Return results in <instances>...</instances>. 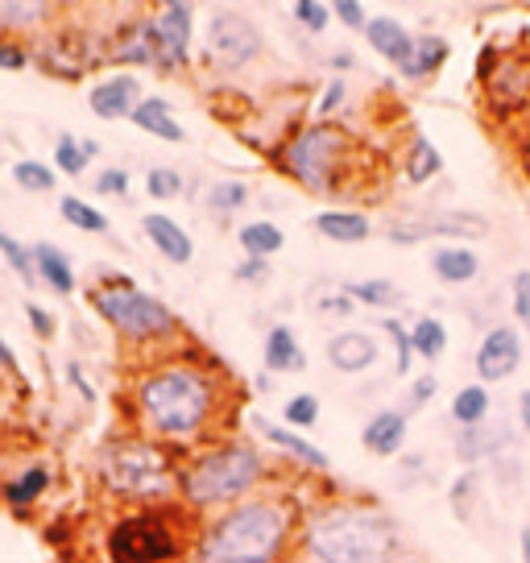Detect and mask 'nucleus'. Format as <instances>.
<instances>
[{"instance_id":"obj_1","label":"nucleus","mask_w":530,"mask_h":563,"mask_svg":"<svg viewBox=\"0 0 530 563\" xmlns=\"http://www.w3.org/2000/svg\"><path fill=\"white\" fill-rule=\"evenodd\" d=\"M212 356H175L137 377V415L158 443H195L216 431V419L229 406V386L216 377Z\"/></svg>"},{"instance_id":"obj_2","label":"nucleus","mask_w":530,"mask_h":563,"mask_svg":"<svg viewBox=\"0 0 530 563\" xmlns=\"http://www.w3.org/2000/svg\"><path fill=\"white\" fill-rule=\"evenodd\" d=\"M299 514L283 497L253 493L212 518L199 534V563H286Z\"/></svg>"},{"instance_id":"obj_3","label":"nucleus","mask_w":530,"mask_h":563,"mask_svg":"<svg viewBox=\"0 0 530 563\" xmlns=\"http://www.w3.org/2000/svg\"><path fill=\"white\" fill-rule=\"evenodd\" d=\"M302 560L307 563H389L394 527L382 510L356 501H328L302 522Z\"/></svg>"},{"instance_id":"obj_4","label":"nucleus","mask_w":530,"mask_h":563,"mask_svg":"<svg viewBox=\"0 0 530 563\" xmlns=\"http://www.w3.org/2000/svg\"><path fill=\"white\" fill-rule=\"evenodd\" d=\"M265 481V456L245 440H224L187 460L178 473V493L191 510H229L257 493Z\"/></svg>"},{"instance_id":"obj_5","label":"nucleus","mask_w":530,"mask_h":563,"mask_svg":"<svg viewBox=\"0 0 530 563\" xmlns=\"http://www.w3.org/2000/svg\"><path fill=\"white\" fill-rule=\"evenodd\" d=\"M178 460L170 448L145 435H121L104 448L100 456V481L108 493H117L124 501H150L158 506L178 489Z\"/></svg>"},{"instance_id":"obj_6","label":"nucleus","mask_w":530,"mask_h":563,"mask_svg":"<svg viewBox=\"0 0 530 563\" xmlns=\"http://www.w3.org/2000/svg\"><path fill=\"white\" fill-rule=\"evenodd\" d=\"M278 166L311 195L349 191L356 166V141L340 124H307L278 150Z\"/></svg>"},{"instance_id":"obj_7","label":"nucleus","mask_w":530,"mask_h":563,"mask_svg":"<svg viewBox=\"0 0 530 563\" xmlns=\"http://www.w3.org/2000/svg\"><path fill=\"white\" fill-rule=\"evenodd\" d=\"M91 307L100 311V319L112 332H121L124 340H137V344H154V340H166V335L178 332L175 311L154 295L137 290L129 278H112L104 286H96Z\"/></svg>"},{"instance_id":"obj_8","label":"nucleus","mask_w":530,"mask_h":563,"mask_svg":"<svg viewBox=\"0 0 530 563\" xmlns=\"http://www.w3.org/2000/svg\"><path fill=\"white\" fill-rule=\"evenodd\" d=\"M178 555H183V534L162 506L129 514L108 530V560L112 563H178Z\"/></svg>"},{"instance_id":"obj_9","label":"nucleus","mask_w":530,"mask_h":563,"mask_svg":"<svg viewBox=\"0 0 530 563\" xmlns=\"http://www.w3.org/2000/svg\"><path fill=\"white\" fill-rule=\"evenodd\" d=\"M265 51L262 30L245 18V13H232V9H220L212 21H208V58H212L220 70H245L249 63H257Z\"/></svg>"},{"instance_id":"obj_10","label":"nucleus","mask_w":530,"mask_h":563,"mask_svg":"<svg viewBox=\"0 0 530 563\" xmlns=\"http://www.w3.org/2000/svg\"><path fill=\"white\" fill-rule=\"evenodd\" d=\"M195 9L183 4V0H170L162 4L158 18L150 21L154 25V51H158V67L178 70L191 63V34H195Z\"/></svg>"},{"instance_id":"obj_11","label":"nucleus","mask_w":530,"mask_h":563,"mask_svg":"<svg viewBox=\"0 0 530 563\" xmlns=\"http://www.w3.org/2000/svg\"><path fill=\"white\" fill-rule=\"evenodd\" d=\"M389 241L398 245H419L427 236H489V224L481 216H464V211H443V216H407L386 229Z\"/></svg>"},{"instance_id":"obj_12","label":"nucleus","mask_w":530,"mask_h":563,"mask_svg":"<svg viewBox=\"0 0 530 563\" xmlns=\"http://www.w3.org/2000/svg\"><path fill=\"white\" fill-rule=\"evenodd\" d=\"M522 365V335L510 323H497L489 332L481 335L477 344V377L481 382H506L514 369Z\"/></svg>"},{"instance_id":"obj_13","label":"nucleus","mask_w":530,"mask_h":563,"mask_svg":"<svg viewBox=\"0 0 530 563\" xmlns=\"http://www.w3.org/2000/svg\"><path fill=\"white\" fill-rule=\"evenodd\" d=\"M88 104L100 121L133 117V108L142 104V84H137V75H112V79H104V84H96L88 91Z\"/></svg>"},{"instance_id":"obj_14","label":"nucleus","mask_w":530,"mask_h":563,"mask_svg":"<svg viewBox=\"0 0 530 563\" xmlns=\"http://www.w3.org/2000/svg\"><path fill=\"white\" fill-rule=\"evenodd\" d=\"M407 435H410V415H407V410H377V415L365 422L361 443H365V452L389 460V456H398V452H402Z\"/></svg>"},{"instance_id":"obj_15","label":"nucleus","mask_w":530,"mask_h":563,"mask_svg":"<svg viewBox=\"0 0 530 563\" xmlns=\"http://www.w3.org/2000/svg\"><path fill=\"white\" fill-rule=\"evenodd\" d=\"M377 340L369 332H361V328H349V332H336L328 340V361H332V369L340 373H365L377 365Z\"/></svg>"},{"instance_id":"obj_16","label":"nucleus","mask_w":530,"mask_h":563,"mask_svg":"<svg viewBox=\"0 0 530 563\" xmlns=\"http://www.w3.org/2000/svg\"><path fill=\"white\" fill-rule=\"evenodd\" d=\"M257 431H262V440L269 443V448H278L283 456H290L295 464H302V468H311V473H332V460L319 452L311 440H302L299 431H290V427H283V422H257Z\"/></svg>"},{"instance_id":"obj_17","label":"nucleus","mask_w":530,"mask_h":563,"mask_svg":"<svg viewBox=\"0 0 530 563\" xmlns=\"http://www.w3.org/2000/svg\"><path fill=\"white\" fill-rule=\"evenodd\" d=\"M365 42L373 46V54H382V58L394 63V67H407L410 51H415V34L394 18H369V25H365Z\"/></svg>"},{"instance_id":"obj_18","label":"nucleus","mask_w":530,"mask_h":563,"mask_svg":"<svg viewBox=\"0 0 530 563\" xmlns=\"http://www.w3.org/2000/svg\"><path fill=\"white\" fill-rule=\"evenodd\" d=\"M145 236H150V245L158 249L166 262L175 265H187L195 257V241L183 232V224L178 220H170V216H162V211H150L142 220Z\"/></svg>"},{"instance_id":"obj_19","label":"nucleus","mask_w":530,"mask_h":563,"mask_svg":"<svg viewBox=\"0 0 530 563\" xmlns=\"http://www.w3.org/2000/svg\"><path fill=\"white\" fill-rule=\"evenodd\" d=\"M311 224H316L319 236H328V241H336V245H361V241H369L373 236L369 216H365V211H353V208L319 211Z\"/></svg>"},{"instance_id":"obj_20","label":"nucleus","mask_w":530,"mask_h":563,"mask_svg":"<svg viewBox=\"0 0 530 563\" xmlns=\"http://www.w3.org/2000/svg\"><path fill=\"white\" fill-rule=\"evenodd\" d=\"M431 274L448 286H464L481 274V253L473 245H440L431 249Z\"/></svg>"},{"instance_id":"obj_21","label":"nucleus","mask_w":530,"mask_h":563,"mask_svg":"<svg viewBox=\"0 0 530 563\" xmlns=\"http://www.w3.org/2000/svg\"><path fill=\"white\" fill-rule=\"evenodd\" d=\"M262 365H265V373H302L307 369V356H302L299 335L290 332L286 323H278V328L265 332Z\"/></svg>"},{"instance_id":"obj_22","label":"nucleus","mask_w":530,"mask_h":563,"mask_svg":"<svg viewBox=\"0 0 530 563\" xmlns=\"http://www.w3.org/2000/svg\"><path fill=\"white\" fill-rule=\"evenodd\" d=\"M402 175H407V183H415V187H423V183H431V178L443 175V154L440 145L431 137H423V133H415L407 145V154H402Z\"/></svg>"},{"instance_id":"obj_23","label":"nucleus","mask_w":530,"mask_h":563,"mask_svg":"<svg viewBox=\"0 0 530 563\" xmlns=\"http://www.w3.org/2000/svg\"><path fill=\"white\" fill-rule=\"evenodd\" d=\"M236 245H241V253L253 257V262H269L274 253H283L286 232L278 229L274 220H249V224H241V232H236Z\"/></svg>"},{"instance_id":"obj_24","label":"nucleus","mask_w":530,"mask_h":563,"mask_svg":"<svg viewBox=\"0 0 530 563\" xmlns=\"http://www.w3.org/2000/svg\"><path fill=\"white\" fill-rule=\"evenodd\" d=\"M133 124H137L142 133H150V137L175 141V145L187 137L183 124L175 121V112H170V104H166L162 96H150V100H142V104L133 108Z\"/></svg>"},{"instance_id":"obj_25","label":"nucleus","mask_w":530,"mask_h":563,"mask_svg":"<svg viewBox=\"0 0 530 563\" xmlns=\"http://www.w3.org/2000/svg\"><path fill=\"white\" fill-rule=\"evenodd\" d=\"M448 54H452V46H448V37L440 34H415V51H410V63L407 67H398L407 79H427V75H435V70L448 63Z\"/></svg>"},{"instance_id":"obj_26","label":"nucleus","mask_w":530,"mask_h":563,"mask_svg":"<svg viewBox=\"0 0 530 563\" xmlns=\"http://www.w3.org/2000/svg\"><path fill=\"white\" fill-rule=\"evenodd\" d=\"M34 253V269H37V278L46 282V286H54L58 295H71L75 290V269H71V262L63 257V249H54V245H34L30 249Z\"/></svg>"},{"instance_id":"obj_27","label":"nucleus","mask_w":530,"mask_h":563,"mask_svg":"<svg viewBox=\"0 0 530 563\" xmlns=\"http://www.w3.org/2000/svg\"><path fill=\"white\" fill-rule=\"evenodd\" d=\"M356 307H377V311H389V307H402V290L389 278H365V282H344L340 286Z\"/></svg>"},{"instance_id":"obj_28","label":"nucleus","mask_w":530,"mask_h":563,"mask_svg":"<svg viewBox=\"0 0 530 563\" xmlns=\"http://www.w3.org/2000/svg\"><path fill=\"white\" fill-rule=\"evenodd\" d=\"M489 406H494V398H489L485 386H460L456 394H452V422L464 427V431H468V427H485Z\"/></svg>"},{"instance_id":"obj_29","label":"nucleus","mask_w":530,"mask_h":563,"mask_svg":"<svg viewBox=\"0 0 530 563\" xmlns=\"http://www.w3.org/2000/svg\"><path fill=\"white\" fill-rule=\"evenodd\" d=\"M410 349L415 356H423V361H440L443 352H448V328H443V319L435 316H419L410 323Z\"/></svg>"},{"instance_id":"obj_30","label":"nucleus","mask_w":530,"mask_h":563,"mask_svg":"<svg viewBox=\"0 0 530 563\" xmlns=\"http://www.w3.org/2000/svg\"><path fill=\"white\" fill-rule=\"evenodd\" d=\"M46 485H51V468H46V464H34V468H25V473L13 476V481L4 485V497H9L13 506H30V501H37V497L46 493Z\"/></svg>"},{"instance_id":"obj_31","label":"nucleus","mask_w":530,"mask_h":563,"mask_svg":"<svg viewBox=\"0 0 530 563\" xmlns=\"http://www.w3.org/2000/svg\"><path fill=\"white\" fill-rule=\"evenodd\" d=\"M58 211H63V220H67V224H75L79 232H108V216H104V211H96L91 203L75 199V195H67V199L58 203Z\"/></svg>"},{"instance_id":"obj_32","label":"nucleus","mask_w":530,"mask_h":563,"mask_svg":"<svg viewBox=\"0 0 530 563\" xmlns=\"http://www.w3.org/2000/svg\"><path fill=\"white\" fill-rule=\"evenodd\" d=\"M249 203V187L241 178H224V183H216L212 191H208V208L216 216H232V211H241Z\"/></svg>"},{"instance_id":"obj_33","label":"nucleus","mask_w":530,"mask_h":563,"mask_svg":"<svg viewBox=\"0 0 530 563\" xmlns=\"http://www.w3.org/2000/svg\"><path fill=\"white\" fill-rule=\"evenodd\" d=\"M283 419L290 431H307L319 422V398L316 394H295L290 402L283 406Z\"/></svg>"},{"instance_id":"obj_34","label":"nucleus","mask_w":530,"mask_h":563,"mask_svg":"<svg viewBox=\"0 0 530 563\" xmlns=\"http://www.w3.org/2000/svg\"><path fill=\"white\" fill-rule=\"evenodd\" d=\"M88 154H84V141L75 137H58V145H54V166L63 170V175L79 178L84 170H88Z\"/></svg>"},{"instance_id":"obj_35","label":"nucleus","mask_w":530,"mask_h":563,"mask_svg":"<svg viewBox=\"0 0 530 563\" xmlns=\"http://www.w3.org/2000/svg\"><path fill=\"white\" fill-rule=\"evenodd\" d=\"M13 183L25 187V191H54V170L34 158H25L13 166Z\"/></svg>"},{"instance_id":"obj_36","label":"nucleus","mask_w":530,"mask_h":563,"mask_svg":"<svg viewBox=\"0 0 530 563\" xmlns=\"http://www.w3.org/2000/svg\"><path fill=\"white\" fill-rule=\"evenodd\" d=\"M0 253H4V262H9L21 274V282H30V286H34V282H37L34 253H30L25 245H18V241H13V236H9L4 229H0Z\"/></svg>"},{"instance_id":"obj_37","label":"nucleus","mask_w":530,"mask_h":563,"mask_svg":"<svg viewBox=\"0 0 530 563\" xmlns=\"http://www.w3.org/2000/svg\"><path fill=\"white\" fill-rule=\"evenodd\" d=\"M290 18L299 21L302 30L323 34V30H328V21H332V4H319V0H299V4L290 9Z\"/></svg>"},{"instance_id":"obj_38","label":"nucleus","mask_w":530,"mask_h":563,"mask_svg":"<svg viewBox=\"0 0 530 563\" xmlns=\"http://www.w3.org/2000/svg\"><path fill=\"white\" fill-rule=\"evenodd\" d=\"M145 191L154 195V199H178L183 195V175L170 170V166H154L145 175Z\"/></svg>"},{"instance_id":"obj_39","label":"nucleus","mask_w":530,"mask_h":563,"mask_svg":"<svg viewBox=\"0 0 530 563\" xmlns=\"http://www.w3.org/2000/svg\"><path fill=\"white\" fill-rule=\"evenodd\" d=\"M46 13H51L46 4H30V0H18V4H13V0H0V18H4L0 25H37Z\"/></svg>"},{"instance_id":"obj_40","label":"nucleus","mask_w":530,"mask_h":563,"mask_svg":"<svg viewBox=\"0 0 530 563\" xmlns=\"http://www.w3.org/2000/svg\"><path fill=\"white\" fill-rule=\"evenodd\" d=\"M382 332L394 340V349H398V377H407L410 373V361H415V349H410V328H402L398 319H382Z\"/></svg>"},{"instance_id":"obj_41","label":"nucleus","mask_w":530,"mask_h":563,"mask_svg":"<svg viewBox=\"0 0 530 563\" xmlns=\"http://www.w3.org/2000/svg\"><path fill=\"white\" fill-rule=\"evenodd\" d=\"M510 307H514V319H518V323L530 332V269H518V274H514Z\"/></svg>"},{"instance_id":"obj_42","label":"nucleus","mask_w":530,"mask_h":563,"mask_svg":"<svg viewBox=\"0 0 530 563\" xmlns=\"http://www.w3.org/2000/svg\"><path fill=\"white\" fill-rule=\"evenodd\" d=\"M332 18L344 21L349 30H361V34H365V25H369V13H365V4H356V0H336V4H332Z\"/></svg>"},{"instance_id":"obj_43","label":"nucleus","mask_w":530,"mask_h":563,"mask_svg":"<svg viewBox=\"0 0 530 563\" xmlns=\"http://www.w3.org/2000/svg\"><path fill=\"white\" fill-rule=\"evenodd\" d=\"M344 100H349V84H344V79H332V84H328V88H323V96H319V121H328V117H332V112H340V104H344Z\"/></svg>"},{"instance_id":"obj_44","label":"nucleus","mask_w":530,"mask_h":563,"mask_svg":"<svg viewBox=\"0 0 530 563\" xmlns=\"http://www.w3.org/2000/svg\"><path fill=\"white\" fill-rule=\"evenodd\" d=\"M489 443L494 440H489V435H481V427H468V431L456 440V452H460V460H481Z\"/></svg>"},{"instance_id":"obj_45","label":"nucleus","mask_w":530,"mask_h":563,"mask_svg":"<svg viewBox=\"0 0 530 563\" xmlns=\"http://www.w3.org/2000/svg\"><path fill=\"white\" fill-rule=\"evenodd\" d=\"M96 191H100V195H124V191H129V170H121V166H108V170H100V178H96Z\"/></svg>"},{"instance_id":"obj_46","label":"nucleus","mask_w":530,"mask_h":563,"mask_svg":"<svg viewBox=\"0 0 530 563\" xmlns=\"http://www.w3.org/2000/svg\"><path fill=\"white\" fill-rule=\"evenodd\" d=\"M435 389H440L435 373H423V377H415V386H410V402H415V406H427L431 398H435Z\"/></svg>"},{"instance_id":"obj_47","label":"nucleus","mask_w":530,"mask_h":563,"mask_svg":"<svg viewBox=\"0 0 530 563\" xmlns=\"http://www.w3.org/2000/svg\"><path fill=\"white\" fill-rule=\"evenodd\" d=\"M232 278L236 282H265L269 278V262H253V257H245V262L232 269Z\"/></svg>"},{"instance_id":"obj_48","label":"nucleus","mask_w":530,"mask_h":563,"mask_svg":"<svg viewBox=\"0 0 530 563\" xmlns=\"http://www.w3.org/2000/svg\"><path fill=\"white\" fill-rule=\"evenodd\" d=\"M30 63V54L21 51L18 42H0V70H21Z\"/></svg>"},{"instance_id":"obj_49","label":"nucleus","mask_w":530,"mask_h":563,"mask_svg":"<svg viewBox=\"0 0 530 563\" xmlns=\"http://www.w3.org/2000/svg\"><path fill=\"white\" fill-rule=\"evenodd\" d=\"M25 316H30V323H34V332L42 335V340H51V335H54V316L46 311V307L30 302V307H25Z\"/></svg>"},{"instance_id":"obj_50","label":"nucleus","mask_w":530,"mask_h":563,"mask_svg":"<svg viewBox=\"0 0 530 563\" xmlns=\"http://www.w3.org/2000/svg\"><path fill=\"white\" fill-rule=\"evenodd\" d=\"M319 311H336V316H353L356 302L349 299L344 290H340V295H323V299H319Z\"/></svg>"},{"instance_id":"obj_51","label":"nucleus","mask_w":530,"mask_h":563,"mask_svg":"<svg viewBox=\"0 0 530 563\" xmlns=\"http://www.w3.org/2000/svg\"><path fill=\"white\" fill-rule=\"evenodd\" d=\"M468 493H473V473H464L456 481V489H452V506H456V514L464 518V501H468Z\"/></svg>"},{"instance_id":"obj_52","label":"nucleus","mask_w":530,"mask_h":563,"mask_svg":"<svg viewBox=\"0 0 530 563\" xmlns=\"http://www.w3.org/2000/svg\"><path fill=\"white\" fill-rule=\"evenodd\" d=\"M0 369H9L13 377H21V365H18V352L9 349L4 340H0Z\"/></svg>"},{"instance_id":"obj_53","label":"nucleus","mask_w":530,"mask_h":563,"mask_svg":"<svg viewBox=\"0 0 530 563\" xmlns=\"http://www.w3.org/2000/svg\"><path fill=\"white\" fill-rule=\"evenodd\" d=\"M518 419H522V427L530 431V389H522V394H518Z\"/></svg>"},{"instance_id":"obj_54","label":"nucleus","mask_w":530,"mask_h":563,"mask_svg":"<svg viewBox=\"0 0 530 563\" xmlns=\"http://www.w3.org/2000/svg\"><path fill=\"white\" fill-rule=\"evenodd\" d=\"M336 67H340V70H349V67H353V54H349V51H340V54H336Z\"/></svg>"},{"instance_id":"obj_55","label":"nucleus","mask_w":530,"mask_h":563,"mask_svg":"<svg viewBox=\"0 0 530 563\" xmlns=\"http://www.w3.org/2000/svg\"><path fill=\"white\" fill-rule=\"evenodd\" d=\"M522 563H530V527L522 530Z\"/></svg>"}]
</instances>
